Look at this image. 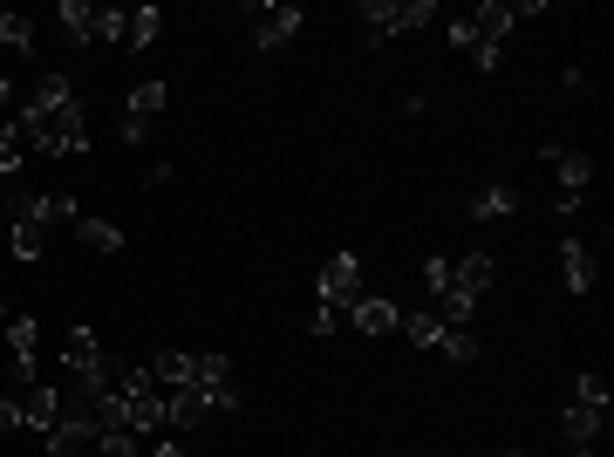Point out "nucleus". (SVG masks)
<instances>
[{
	"instance_id": "obj_8",
	"label": "nucleus",
	"mask_w": 614,
	"mask_h": 457,
	"mask_svg": "<svg viewBox=\"0 0 614 457\" xmlns=\"http://www.w3.org/2000/svg\"><path fill=\"white\" fill-rule=\"evenodd\" d=\"M348 328H355V335H396V300L363 294V300L348 308Z\"/></svg>"
},
{
	"instance_id": "obj_33",
	"label": "nucleus",
	"mask_w": 614,
	"mask_h": 457,
	"mask_svg": "<svg viewBox=\"0 0 614 457\" xmlns=\"http://www.w3.org/2000/svg\"><path fill=\"white\" fill-rule=\"evenodd\" d=\"M499 457H526V450H499Z\"/></svg>"
},
{
	"instance_id": "obj_21",
	"label": "nucleus",
	"mask_w": 614,
	"mask_h": 457,
	"mask_svg": "<svg viewBox=\"0 0 614 457\" xmlns=\"http://www.w3.org/2000/svg\"><path fill=\"white\" fill-rule=\"evenodd\" d=\"M438 355H444V362H478V335H471V328H444Z\"/></svg>"
},
{
	"instance_id": "obj_28",
	"label": "nucleus",
	"mask_w": 614,
	"mask_h": 457,
	"mask_svg": "<svg viewBox=\"0 0 614 457\" xmlns=\"http://www.w3.org/2000/svg\"><path fill=\"white\" fill-rule=\"evenodd\" d=\"M574 403H587V410H607V383H601L594 369H587L580 383H574Z\"/></svg>"
},
{
	"instance_id": "obj_14",
	"label": "nucleus",
	"mask_w": 614,
	"mask_h": 457,
	"mask_svg": "<svg viewBox=\"0 0 614 457\" xmlns=\"http://www.w3.org/2000/svg\"><path fill=\"white\" fill-rule=\"evenodd\" d=\"M451 287L478 300L484 287H492V252H465V260H457V267H451Z\"/></svg>"
},
{
	"instance_id": "obj_30",
	"label": "nucleus",
	"mask_w": 614,
	"mask_h": 457,
	"mask_svg": "<svg viewBox=\"0 0 614 457\" xmlns=\"http://www.w3.org/2000/svg\"><path fill=\"white\" fill-rule=\"evenodd\" d=\"M444 35H451V48H465V55H471V48H478V28H471V21H451V28H444Z\"/></svg>"
},
{
	"instance_id": "obj_27",
	"label": "nucleus",
	"mask_w": 614,
	"mask_h": 457,
	"mask_svg": "<svg viewBox=\"0 0 614 457\" xmlns=\"http://www.w3.org/2000/svg\"><path fill=\"white\" fill-rule=\"evenodd\" d=\"M342 328H348L342 308H315V314H307V335H321V342H328V335H342Z\"/></svg>"
},
{
	"instance_id": "obj_16",
	"label": "nucleus",
	"mask_w": 614,
	"mask_h": 457,
	"mask_svg": "<svg viewBox=\"0 0 614 457\" xmlns=\"http://www.w3.org/2000/svg\"><path fill=\"white\" fill-rule=\"evenodd\" d=\"M512 212H519V192H512V185H484V192L471 198V219H478V225L512 219Z\"/></svg>"
},
{
	"instance_id": "obj_17",
	"label": "nucleus",
	"mask_w": 614,
	"mask_h": 457,
	"mask_svg": "<svg viewBox=\"0 0 614 457\" xmlns=\"http://www.w3.org/2000/svg\"><path fill=\"white\" fill-rule=\"evenodd\" d=\"M28 103H35V110H48V116H56V110H75V103H83V96H75V83H69V75H41V83H35V96H28Z\"/></svg>"
},
{
	"instance_id": "obj_20",
	"label": "nucleus",
	"mask_w": 614,
	"mask_h": 457,
	"mask_svg": "<svg viewBox=\"0 0 614 457\" xmlns=\"http://www.w3.org/2000/svg\"><path fill=\"white\" fill-rule=\"evenodd\" d=\"M75 239H83L89 252H116V246H123V233H116V225H110V219H89V212L75 219Z\"/></svg>"
},
{
	"instance_id": "obj_5",
	"label": "nucleus",
	"mask_w": 614,
	"mask_h": 457,
	"mask_svg": "<svg viewBox=\"0 0 614 457\" xmlns=\"http://www.w3.org/2000/svg\"><path fill=\"white\" fill-rule=\"evenodd\" d=\"M158 116H164V83H158V75H144V83L131 89V110H123V144H144Z\"/></svg>"
},
{
	"instance_id": "obj_26",
	"label": "nucleus",
	"mask_w": 614,
	"mask_h": 457,
	"mask_svg": "<svg viewBox=\"0 0 614 457\" xmlns=\"http://www.w3.org/2000/svg\"><path fill=\"white\" fill-rule=\"evenodd\" d=\"M21 164H28V144L8 131V137H0V177H21Z\"/></svg>"
},
{
	"instance_id": "obj_2",
	"label": "nucleus",
	"mask_w": 614,
	"mask_h": 457,
	"mask_svg": "<svg viewBox=\"0 0 614 457\" xmlns=\"http://www.w3.org/2000/svg\"><path fill=\"white\" fill-rule=\"evenodd\" d=\"M315 294H321V308H355L363 300V260L355 252H328L321 260V273H315Z\"/></svg>"
},
{
	"instance_id": "obj_7",
	"label": "nucleus",
	"mask_w": 614,
	"mask_h": 457,
	"mask_svg": "<svg viewBox=\"0 0 614 457\" xmlns=\"http://www.w3.org/2000/svg\"><path fill=\"white\" fill-rule=\"evenodd\" d=\"M300 35V8L280 0V8H253V48H287Z\"/></svg>"
},
{
	"instance_id": "obj_15",
	"label": "nucleus",
	"mask_w": 614,
	"mask_h": 457,
	"mask_svg": "<svg viewBox=\"0 0 614 457\" xmlns=\"http://www.w3.org/2000/svg\"><path fill=\"white\" fill-rule=\"evenodd\" d=\"M8 252H14L21 267H35L41 252H48V225H28V219H14V225H8Z\"/></svg>"
},
{
	"instance_id": "obj_10",
	"label": "nucleus",
	"mask_w": 614,
	"mask_h": 457,
	"mask_svg": "<svg viewBox=\"0 0 614 457\" xmlns=\"http://www.w3.org/2000/svg\"><path fill=\"white\" fill-rule=\"evenodd\" d=\"M601 423H607V410L567 403V410H560V437H567V450H580V444H594V437H601Z\"/></svg>"
},
{
	"instance_id": "obj_13",
	"label": "nucleus",
	"mask_w": 614,
	"mask_h": 457,
	"mask_svg": "<svg viewBox=\"0 0 614 457\" xmlns=\"http://www.w3.org/2000/svg\"><path fill=\"white\" fill-rule=\"evenodd\" d=\"M56 21H62V41L69 48H89L96 41V8H89V0H62Z\"/></svg>"
},
{
	"instance_id": "obj_3",
	"label": "nucleus",
	"mask_w": 614,
	"mask_h": 457,
	"mask_svg": "<svg viewBox=\"0 0 614 457\" xmlns=\"http://www.w3.org/2000/svg\"><path fill=\"white\" fill-rule=\"evenodd\" d=\"M547 164H553V177H560V219H574L580 212V198H587V185H594V158L587 150H547Z\"/></svg>"
},
{
	"instance_id": "obj_6",
	"label": "nucleus",
	"mask_w": 614,
	"mask_h": 457,
	"mask_svg": "<svg viewBox=\"0 0 614 457\" xmlns=\"http://www.w3.org/2000/svg\"><path fill=\"white\" fill-rule=\"evenodd\" d=\"M14 403H21V430L48 444V430H56V417H62V390L56 383H35V390H21Z\"/></svg>"
},
{
	"instance_id": "obj_25",
	"label": "nucleus",
	"mask_w": 614,
	"mask_h": 457,
	"mask_svg": "<svg viewBox=\"0 0 614 457\" xmlns=\"http://www.w3.org/2000/svg\"><path fill=\"white\" fill-rule=\"evenodd\" d=\"M423 287H430V300L451 294V260H444V252H430V260H423Z\"/></svg>"
},
{
	"instance_id": "obj_9",
	"label": "nucleus",
	"mask_w": 614,
	"mask_h": 457,
	"mask_svg": "<svg viewBox=\"0 0 614 457\" xmlns=\"http://www.w3.org/2000/svg\"><path fill=\"white\" fill-rule=\"evenodd\" d=\"M150 375H158V390H192L198 383V362H192V348H158Z\"/></svg>"
},
{
	"instance_id": "obj_19",
	"label": "nucleus",
	"mask_w": 614,
	"mask_h": 457,
	"mask_svg": "<svg viewBox=\"0 0 614 457\" xmlns=\"http://www.w3.org/2000/svg\"><path fill=\"white\" fill-rule=\"evenodd\" d=\"M396 335H409L417 348H438L444 321H438V308H417V314H396Z\"/></svg>"
},
{
	"instance_id": "obj_18",
	"label": "nucleus",
	"mask_w": 614,
	"mask_h": 457,
	"mask_svg": "<svg viewBox=\"0 0 614 457\" xmlns=\"http://www.w3.org/2000/svg\"><path fill=\"white\" fill-rule=\"evenodd\" d=\"M0 55H35V21L28 14H0Z\"/></svg>"
},
{
	"instance_id": "obj_22",
	"label": "nucleus",
	"mask_w": 614,
	"mask_h": 457,
	"mask_svg": "<svg viewBox=\"0 0 614 457\" xmlns=\"http://www.w3.org/2000/svg\"><path fill=\"white\" fill-rule=\"evenodd\" d=\"M158 28H164L158 8H131V35H123V48H150V41H158Z\"/></svg>"
},
{
	"instance_id": "obj_1",
	"label": "nucleus",
	"mask_w": 614,
	"mask_h": 457,
	"mask_svg": "<svg viewBox=\"0 0 614 457\" xmlns=\"http://www.w3.org/2000/svg\"><path fill=\"white\" fill-rule=\"evenodd\" d=\"M363 21H369L376 41L417 35V28H430V21H438V0H363Z\"/></svg>"
},
{
	"instance_id": "obj_29",
	"label": "nucleus",
	"mask_w": 614,
	"mask_h": 457,
	"mask_svg": "<svg viewBox=\"0 0 614 457\" xmlns=\"http://www.w3.org/2000/svg\"><path fill=\"white\" fill-rule=\"evenodd\" d=\"M471 62H478V75H499V62H505V48H492V41H478V48H471Z\"/></svg>"
},
{
	"instance_id": "obj_31",
	"label": "nucleus",
	"mask_w": 614,
	"mask_h": 457,
	"mask_svg": "<svg viewBox=\"0 0 614 457\" xmlns=\"http://www.w3.org/2000/svg\"><path fill=\"white\" fill-rule=\"evenodd\" d=\"M14 430H21V403L0 396V437H14Z\"/></svg>"
},
{
	"instance_id": "obj_11",
	"label": "nucleus",
	"mask_w": 614,
	"mask_h": 457,
	"mask_svg": "<svg viewBox=\"0 0 614 457\" xmlns=\"http://www.w3.org/2000/svg\"><path fill=\"white\" fill-rule=\"evenodd\" d=\"M205 417H212V403H205L198 390H171L164 396V430H198Z\"/></svg>"
},
{
	"instance_id": "obj_12",
	"label": "nucleus",
	"mask_w": 614,
	"mask_h": 457,
	"mask_svg": "<svg viewBox=\"0 0 614 457\" xmlns=\"http://www.w3.org/2000/svg\"><path fill=\"white\" fill-rule=\"evenodd\" d=\"M560 273H567L574 294H587V287H594V246H587V239H560Z\"/></svg>"
},
{
	"instance_id": "obj_23",
	"label": "nucleus",
	"mask_w": 614,
	"mask_h": 457,
	"mask_svg": "<svg viewBox=\"0 0 614 457\" xmlns=\"http://www.w3.org/2000/svg\"><path fill=\"white\" fill-rule=\"evenodd\" d=\"M123 35H131V14H116V8H96V41L123 48Z\"/></svg>"
},
{
	"instance_id": "obj_32",
	"label": "nucleus",
	"mask_w": 614,
	"mask_h": 457,
	"mask_svg": "<svg viewBox=\"0 0 614 457\" xmlns=\"http://www.w3.org/2000/svg\"><path fill=\"white\" fill-rule=\"evenodd\" d=\"M150 457H192V450H185V444H177V437H171V430H164V437H158V444H150Z\"/></svg>"
},
{
	"instance_id": "obj_4",
	"label": "nucleus",
	"mask_w": 614,
	"mask_h": 457,
	"mask_svg": "<svg viewBox=\"0 0 614 457\" xmlns=\"http://www.w3.org/2000/svg\"><path fill=\"white\" fill-rule=\"evenodd\" d=\"M526 14H540V0H484V8L471 14V28H478V41H492V48H505V35L519 28Z\"/></svg>"
},
{
	"instance_id": "obj_24",
	"label": "nucleus",
	"mask_w": 614,
	"mask_h": 457,
	"mask_svg": "<svg viewBox=\"0 0 614 457\" xmlns=\"http://www.w3.org/2000/svg\"><path fill=\"white\" fill-rule=\"evenodd\" d=\"M96 457H144V450H137L131 430H102V437H96Z\"/></svg>"
},
{
	"instance_id": "obj_34",
	"label": "nucleus",
	"mask_w": 614,
	"mask_h": 457,
	"mask_svg": "<svg viewBox=\"0 0 614 457\" xmlns=\"http://www.w3.org/2000/svg\"><path fill=\"white\" fill-rule=\"evenodd\" d=\"M0 321H8V300H0Z\"/></svg>"
}]
</instances>
